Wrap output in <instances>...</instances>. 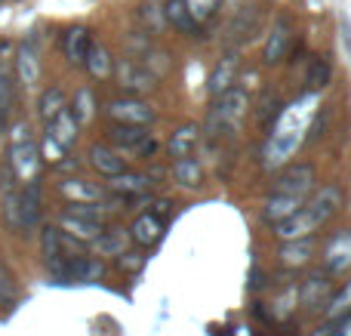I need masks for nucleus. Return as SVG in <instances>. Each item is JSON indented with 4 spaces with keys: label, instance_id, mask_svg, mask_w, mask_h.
<instances>
[{
    "label": "nucleus",
    "instance_id": "nucleus-1",
    "mask_svg": "<svg viewBox=\"0 0 351 336\" xmlns=\"http://www.w3.org/2000/svg\"><path fill=\"white\" fill-rule=\"evenodd\" d=\"M10 170L16 173V179H34L40 170V152L31 139L12 142L10 148Z\"/></svg>",
    "mask_w": 351,
    "mask_h": 336
},
{
    "label": "nucleus",
    "instance_id": "nucleus-2",
    "mask_svg": "<svg viewBox=\"0 0 351 336\" xmlns=\"http://www.w3.org/2000/svg\"><path fill=\"white\" fill-rule=\"evenodd\" d=\"M108 117L114 123H142L145 127V123L154 121V111L139 99H121V102L108 105Z\"/></svg>",
    "mask_w": 351,
    "mask_h": 336
},
{
    "label": "nucleus",
    "instance_id": "nucleus-3",
    "mask_svg": "<svg viewBox=\"0 0 351 336\" xmlns=\"http://www.w3.org/2000/svg\"><path fill=\"white\" fill-rule=\"evenodd\" d=\"M317 226H321V222H317V216L311 213V210H296L293 216L274 222V235H278V238L293 241V238H305V235L315 232Z\"/></svg>",
    "mask_w": 351,
    "mask_h": 336
},
{
    "label": "nucleus",
    "instance_id": "nucleus-4",
    "mask_svg": "<svg viewBox=\"0 0 351 336\" xmlns=\"http://www.w3.org/2000/svg\"><path fill=\"white\" fill-rule=\"evenodd\" d=\"M311 185H315V170H311V167H290V170L280 173V179H278V185H274V191L308 197Z\"/></svg>",
    "mask_w": 351,
    "mask_h": 336
},
{
    "label": "nucleus",
    "instance_id": "nucleus-5",
    "mask_svg": "<svg viewBox=\"0 0 351 336\" xmlns=\"http://www.w3.org/2000/svg\"><path fill=\"white\" fill-rule=\"evenodd\" d=\"M19 219H22V228H34L37 219H40V182L28 179L19 195Z\"/></svg>",
    "mask_w": 351,
    "mask_h": 336
},
{
    "label": "nucleus",
    "instance_id": "nucleus-6",
    "mask_svg": "<svg viewBox=\"0 0 351 336\" xmlns=\"http://www.w3.org/2000/svg\"><path fill=\"white\" fill-rule=\"evenodd\" d=\"M234 77H237V56L228 53L216 68H213V74H210V84H206L210 99H219L222 93H228L231 86H234Z\"/></svg>",
    "mask_w": 351,
    "mask_h": 336
},
{
    "label": "nucleus",
    "instance_id": "nucleus-7",
    "mask_svg": "<svg viewBox=\"0 0 351 336\" xmlns=\"http://www.w3.org/2000/svg\"><path fill=\"white\" fill-rule=\"evenodd\" d=\"M259 19H262V12L256 10V6H243V10L237 12V16L231 19V25H228L231 43H247V40H253V34L259 31Z\"/></svg>",
    "mask_w": 351,
    "mask_h": 336
},
{
    "label": "nucleus",
    "instance_id": "nucleus-8",
    "mask_svg": "<svg viewBox=\"0 0 351 336\" xmlns=\"http://www.w3.org/2000/svg\"><path fill=\"white\" fill-rule=\"evenodd\" d=\"M154 74L148 71L142 62H133V59H123L121 62V84L127 86V90H133V93H145V90H152L154 86Z\"/></svg>",
    "mask_w": 351,
    "mask_h": 336
},
{
    "label": "nucleus",
    "instance_id": "nucleus-9",
    "mask_svg": "<svg viewBox=\"0 0 351 336\" xmlns=\"http://www.w3.org/2000/svg\"><path fill=\"white\" fill-rule=\"evenodd\" d=\"M351 269V232H339L327 247V272L339 275V272Z\"/></svg>",
    "mask_w": 351,
    "mask_h": 336
},
{
    "label": "nucleus",
    "instance_id": "nucleus-10",
    "mask_svg": "<svg viewBox=\"0 0 351 336\" xmlns=\"http://www.w3.org/2000/svg\"><path fill=\"white\" fill-rule=\"evenodd\" d=\"M111 179V191L114 195H123V197H142L148 195L152 189V179L142 176V173H117V176H108Z\"/></svg>",
    "mask_w": 351,
    "mask_h": 336
},
{
    "label": "nucleus",
    "instance_id": "nucleus-11",
    "mask_svg": "<svg viewBox=\"0 0 351 336\" xmlns=\"http://www.w3.org/2000/svg\"><path fill=\"white\" fill-rule=\"evenodd\" d=\"M77 127H80V123L74 121V115H71V111H68V108H62L59 115H56L53 121H49L47 136H53V139L59 142V145L68 152V148L74 145V139H77Z\"/></svg>",
    "mask_w": 351,
    "mask_h": 336
},
{
    "label": "nucleus",
    "instance_id": "nucleus-12",
    "mask_svg": "<svg viewBox=\"0 0 351 336\" xmlns=\"http://www.w3.org/2000/svg\"><path fill=\"white\" fill-rule=\"evenodd\" d=\"M302 204H305L302 195H284V191H274V195L268 197L265 219L268 222H280V219H287V216H293L296 210H302Z\"/></svg>",
    "mask_w": 351,
    "mask_h": 336
},
{
    "label": "nucleus",
    "instance_id": "nucleus-13",
    "mask_svg": "<svg viewBox=\"0 0 351 336\" xmlns=\"http://www.w3.org/2000/svg\"><path fill=\"white\" fill-rule=\"evenodd\" d=\"M105 133H108V139L114 142V145L133 148V152L148 139V130L142 127V123H108Z\"/></svg>",
    "mask_w": 351,
    "mask_h": 336
},
{
    "label": "nucleus",
    "instance_id": "nucleus-14",
    "mask_svg": "<svg viewBox=\"0 0 351 336\" xmlns=\"http://www.w3.org/2000/svg\"><path fill=\"white\" fill-rule=\"evenodd\" d=\"M59 226H62V232L71 235V238H77V241H96L99 235H102V222L84 219V216H74V213L62 216Z\"/></svg>",
    "mask_w": 351,
    "mask_h": 336
},
{
    "label": "nucleus",
    "instance_id": "nucleus-15",
    "mask_svg": "<svg viewBox=\"0 0 351 336\" xmlns=\"http://www.w3.org/2000/svg\"><path fill=\"white\" fill-rule=\"evenodd\" d=\"M339 207H342V191L336 189V185H327V189H321L315 195V201L308 204V210L317 216V222L330 219V216H333Z\"/></svg>",
    "mask_w": 351,
    "mask_h": 336
},
{
    "label": "nucleus",
    "instance_id": "nucleus-16",
    "mask_svg": "<svg viewBox=\"0 0 351 336\" xmlns=\"http://www.w3.org/2000/svg\"><path fill=\"white\" fill-rule=\"evenodd\" d=\"M160 232H164V226H160V219H158V216H152V213L139 216V219L133 222V228H130L133 241H136V244H142V247L158 244V241H160Z\"/></svg>",
    "mask_w": 351,
    "mask_h": 336
},
{
    "label": "nucleus",
    "instance_id": "nucleus-17",
    "mask_svg": "<svg viewBox=\"0 0 351 336\" xmlns=\"http://www.w3.org/2000/svg\"><path fill=\"white\" fill-rule=\"evenodd\" d=\"M90 31L86 28H71L65 34V43H62V47H65V56H68V62H71V65H84V56H86V49H90Z\"/></svg>",
    "mask_w": 351,
    "mask_h": 336
},
{
    "label": "nucleus",
    "instance_id": "nucleus-18",
    "mask_svg": "<svg viewBox=\"0 0 351 336\" xmlns=\"http://www.w3.org/2000/svg\"><path fill=\"white\" fill-rule=\"evenodd\" d=\"M330 293H333V284L327 281V275H315L311 281H305L302 287V302L311 309H324V302L330 300Z\"/></svg>",
    "mask_w": 351,
    "mask_h": 336
},
{
    "label": "nucleus",
    "instance_id": "nucleus-19",
    "mask_svg": "<svg viewBox=\"0 0 351 336\" xmlns=\"http://www.w3.org/2000/svg\"><path fill=\"white\" fill-rule=\"evenodd\" d=\"M164 16H167V22H170L173 28H179V31H197V22L191 19L185 0H167V3H164Z\"/></svg>",
    "mask_w": 351,
    "mask_h": 336
},
{
    "label": "nucleus",
    "instance_id": "nucleus-20",
    "mask_svg": "<svg viewBox=\"0 0 351 336\" xmlns=\"http://www.w3.org/2000/svg\"><path fill=\"white\" fill-rule=\"evenodd\" d=\"M84 65L90 68L93 77H108V74H111V56H108V49H105L102 43H90V49H86V56H84Z\"/></svg>",
    "mask_w": 351,
    "mask_h": 336
},
{
    "label": "nucleus",
    "instance_id": "nucleus-21",
    "mask_svg": "<svg viewBox=\"0 0 351 336\" xmlns=\"http://www.w3.org/2000/svg\"><path fill=\"white\" fill-rule=\"evenodd\" d=\"M90 154H93V167H96L102 176H117V173H123V158H117L111 148L96 145Z\"/></svg>",
    "mask_w": 351,
    "mask_h": 336
},
{
    "label": "nucleus",
    "instance_id": "nucleus-22",
    "mask_svg": "<svg viewBox=\"0 0 351 336\" xmlns=\"http://www.w3.org/2000/svg\"><path fill=\"white\" fill-rule=\"evenodd\" d=\"M173 176H176V182L188 185V189H197V185L204 182V170H200V167L191 160V154H188V158H176Z\"/></svg>",
    "mask_w": 351,
    "mask_h": 336
},
{
    "label": "nucleus",
    "instance_id": "nucleus-23",
    "mask_svg": "<svg viewBox=\"0 0 351 336\" xmlns=\"http://www.w3.org/2000/svg\"><path fill=\"white\" fill-rule=\"evenodd\" d=\"M287 43H290V28H287L284 22H278L274 25V31H271V37H268V43H265V62H280L284 59V53H287Z\"/></svg>",
    "mask_w": 351,
    "mask_h": 336
},
{
    "label": "nucleus",
    "instance_id": "nucleus-24",
    "mask_svg": "<svg viewBox=\"0 0 351 336\" xmlns=\"http://www.w3.org/2000/svg\"><path fill=\"white\" fill-rule=\"evenodd\" d=\"M324 312H327L330 321H339V318H346V315H351V281L342 290L330 293V300L324 302Z\"/></svg>",
    "mask_w": 351,
    "mask_h": 336
},
{
    "label": "nucleus",
    "instance_id": "nucleus-25",
    "mask_svg": "<svg viewBox=\"0 0 351 336\" xmlns=\"http://www.w3.org/2000/svg\"><path fill=\"white\" fill-rule=\"evenodd\" d=\"M194 145H197V127H179L173 133V139H170V154L173 158H188V154L194 152Z\"/></svg>",
    "mask_w": 351,
    "mask_h": 336
},
{
    "label": "nucleus",
    "instance_id": "nucleus-26",
    "mask_svg": "<svg viewBox=\"0 0 351 336\" xmlns=\"http://www.w3.org/2000/svg\"><path fill=\"white\" fill-rule=\"evenodd\" d=\"M59 191L65 197H71V201H99V197H102V191L86 185V182H80V179H62Z\"/></svg>",
    "mask_w": 351,
    "mask_h": 336
},
{
    "label": "nucleus",
    "instance_id": "nucleus-27",
    "mask_svg": "<svg viewBox=\"0 0 351 336\" xmlns=\"http://www.w3.org/2000/svg\"><path fill=\"white\" fill-rule=\"evenodd\" d=\"M62 108H68V99H65V93H62V86H49L40 96V117L49 123Z\"/></svg>",
    "mask_w": 351,
    "mask_h": 336
},
{
    "label": "nucleus",
    "instance_id": "nucleus-28",
    "mask_svg": "<svg viewBox=\"0 0 351 336\" xmlns=\"http://www.w3.org/2000/svg\"><path fill=\"white\" fill-rule=\"evenodd\" d=\"M308 256H311L308 238H293V244H287L284 250H280V263L284 265H302V263H308Z\"/></svg>",
    "mask_w": 351,
    "mask_h": 336
},
{
    "label": "nucleus",
    "instance_id": "nucleus-29",
    "mask_svg": "<svg viewBox=\"0 0 351 336\" xmlns=\"http://www.w3.org/2000/svg\"><path fill=\"white\" fill-rule=\"evenodd\" d=\"M278 115H284V102H280L274 93H265V96L259 99V105H256V123H259V127H268Z\"/></svg>",
    "mask_w": 351,
    "mask_h": 336
},
{
    "label": "nucleus",
    "instance_id": "nucleus-30",
    "mask_svg": "<svg viewBox=\"0 0 351 336\" xmlns=\"http://www.w3.org/2000/svg\"><path fill=\"white\" fill-rule=\"evenodd\" d=\"M16 68H19V80H22V84H34V80H37V71H40L34 49H31V47H22V49H19Z\"/></svg>",
    "mask_w": 351,
    "mask_h": 336
},
{
    "label": "nucleus",
    "instance_id": "nucleus-31",
    "mask_svg": "<svg viewBox=\"0 0 351 336\" xmlns=\"http://www.w3.org/2000/svg\"><path fill=\"white\" fill-rule=\"evenodd\" d=\"M139 19H142V25H148L152 31L164 28L167 16H164V6H160V0H145V3L139 6Z\"/></svg>",
    "mask_w": 351,
    "mask_h": 336
},
{
    "label": "nucleus",
    "instance_id": "nucleus-32",
    "mask_svg": "<svg viewBox=\"0 0 351 336\" xmlns=\"http://www.w3.org/2000/svg\"><path fill=\"white\" fill-rule=\"evenodd\" d=\"M123 247H127V235H123V232H114V235H99V238H96V250L99 253H105V256H121V253H123Z\"/></svg>",
    "mask_w": 351,
    "mask_h": 336
},
{
    "label": "nucleus",
    "instance_id": "nucleus-33",
    "mask_svg": "<svg viewBox=\"0 0 351 336\" xmlns=\"http://www.w3.org/2000/svg\"><path fill=\"white\" fill-rule=\"evenodd\" d=\"M327 84H330V65L324 59H315L308 65V71H305V86L308 90H324Z\"/></svg>",
    "mask_w": 351,
    "mask_h": 336
},
{
    "label": "nucleus",
    "instance_id": "nucleus-34",
    "mask_svg": "<svg viewBox=\"0 0 351 336\" xmlns=\"http://www.w3.org/2000/svg\"><path fill=\"white\" fill-rule=\"evenodd\" d=\"M71 115H74V121L77 123H86L93 117V93L86 90V86L84 90H77V96H74V111Z\"/></svg>",
    "mask_w": 351,
    "mask_h": 336
},
{
    "label": "nucleus",
    "instance_id": "nucleus-35",
    "mask_svg": "<svg viewBox=\"0 0 351 336\" xmlns=\"http://www.w3.org/2000/svg\"><path fill=\"white\" fill-rule=\"evenodd\" d=\"M185 6H188L194 22H204V19H210L213 12L222 6V0H185Z\"/></svg>",
    "mask_w": 351,
    "mask_h": 336
},
{
    "label": "nucleus",
    "instance_id": "nucleus-36",
    "mask_svg": "<svg viewBox=\"0 0 351 336\" xmlns=\"http://www.w3.org/2000/svg\"><path fill=\"white\" fill-rule=\"evenodd\" d=\"M65 213H74V216H84V219H96V222H102V213H99V207H93V204H80V201H74V204H68Z\"/></svg>",
    "mask_w": 351,
    "mask_h": 336
},
{
    "label": "nucleus",
    "instance_id": "nucleus-37",
    "mask_svg": "<svg viewBox=\"0 0 351 336\" xmlns=\"http://www.w3.org/2000/svg\"><path fill=\"white\" fill-rule=\"evenodd\" d=\"M333 336H351V315H346V318H339V331H336Z\"/></svg>",
    "mask_w": 351,
    "mask_h": 336
},
{
    "label": "nucleus",
    "instance_id": "nucleus-38",
    "mask_svg": "<svg viewBox=\"0 0 351 336\" xmlns=\"http://www.w3.org/2000/svg\"><path fill=\"white\" fill-rule=\"evenodd\" d=\"M170 207H173L170 201H158V204H154V213L152 216H158V213L160 216H170Z\"/></svg>",
    "mask_w": 351,
    "mask_h": 336
},
{
    "label": "nucleus",
    "instance_id": "nucleus-39",
    "mask_svg": "<svg viewBox=\"0 0 351 336\" xmlns=\"http://www.w3.org/2000/svg\"><path fill=\"white\" fill-rule=\"evenodd\" d=\"M3 117H6V115H3V111H0V127H3Z\"/></svg>",
    "mask_w": 351,
    "mask_h": 336
}]
</instances>
